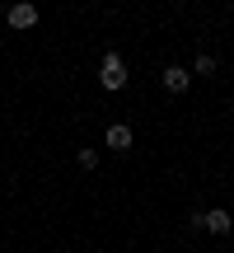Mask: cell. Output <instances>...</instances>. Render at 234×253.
Segmentation results:
<instances>
[{
	"label": "cell",
	"instance_id": "6",
	"mask_svg": "<svg viewBox=\"0 0 234 253\" xmlns=\"http://www.w3.org/2000/svg\"><path fill=\"white\" fill-rule=\"evenodd\" d=\"M216 66H220L216 56H206V52H201L197 61H192V71H197V75H216Z\"/></svg>",
	"mask_w": 234,
	"mask_h": 253
},
{
	"label": "cell",
	"instance_id": "1",
	"mask_svg": "<svg viewBox=\"0 0 234 253\" xmlns=\"http://www.w3.org/2000/svg\"><path fill=\"white\" fill-rule=\"evenodd\" d=\"M99 84H103V89H113V94L126 84V61H122L117 52H108V56H103V66H99Z\"/></svg>",
	"mask_w": 234,
	"mask_h": 253
},
{
	"label": "cell",
	"instance_id": "5",
	"mask_svg": "<svg viewBox=\"0 0 234 253\" xmlns=\"http://www.w3.org/2000/svg\"><path fill=\"white\" fill-rule=\"evenodd\" d=\"M206 230H211V235H230L234 216H230V211H206Z\"/></svg>",
	"mask_w": 234,
	"mask_h": 253
},
{
	"label": "cell",
	"instance_id": "4",
	"mask_svg": "<svg viewBox=\"0 0 234 253\" xmlns=\"http://www.w3.org/2000/svg\"><path fill=\"white\" fill-rule=\"evenodd\" d=\"M188 80H192V75H188V66H169V71L159 75V84H164L169 94H188Z\"/></svg>",
	"mask_w": 234,
	"mask_h": 253
},
{
	"label": "cell",
	"instance_id": "3",
	"mask_svg": "<svg viewBox=\"0 0 234 253\" xmlns=\"http://www.w3.org/2000/svg\"><path fill=\"white\" fill-rule=\"evenodd\" d=\"M103 141H108V150H131V141H136V131L126 122H113L108 131H103Z\"/></svg>",
	"mask_w": 234,
	"mask_h": 253
},
{
	"label": "cell",
	"instance_id": "8",
	"mask_svg": "<svg viewBox=\"0 0 234 253\" xmlns=\"http://www.w3.org/2000/svg\"><path fill=\"white\" fill-rule=\"evenodd\" d=\"M188 225L192 230H206V211H188Z\"/></svg>",
	"mask_w": 234,
	"mask_h": 253
},
{
	"label": "cell",
	"instance_id": "2",
	"mask_svg": "<svg viewBox=\"0 0 234 253\" xmlns=\"http://www.w3.org/2000/svg\"><path fill=\"white\" fill-rule=\"evenodd\" d=\"M5 24H9V28H19V33H24V28H33V24H38V5H28V0H19V5H9Z\"/></svg>",
	"mask_w": 234,
	"mask_h": 253
},
{
	"label": "cell",
	"instance_id": "7",
	"mask_svg": "<svg viewBox=\"0 0 234 253\" xmlns=\"http://www.w3.org/2000/svg\"><path fill=\"white\" fill-rule=\"evenodd\" d=\"M75 160H80V169H84V173H94V169H99V150H80Z\"/></svg>",
	"mask_w": 234,
	"mask_h": 253
}]
</instances>
